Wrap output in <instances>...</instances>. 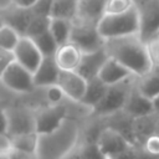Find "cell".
Instances as JSON below:
<instances>
[{"instance_id":"6da1fadb","label":"cell","mask_w":159,"mask_h":159,"mask_svg":"<svg viewBox=\"0 0 159 159\" xmlns=\"http://www.w3.org/2000/svg\"><path fill=\"white\" fill-rule=\"evenodd\" d=\"M103 47L108 57L123 65L137 78L144 76L152 70L148 46L138 35L104 40Z\"/></svg>"},{"instance_id":"7a4b0ae2","label":"cell","mask_w":159,"mask_h":159,"mask_svg":"<svg viewBox=\"0 0 159 159\" xmlns=\"http://www.w3.org/2000/svg\"><path fill=\"white\" fill-rule=\"evenodd\" d=\"M82 134V125L73 116L68 117L55 130L39 134L37 159H62L72 152L80 143Z\"/></svg>"},{"instance_id":"3957f363","label":"cell","mask_w":159,"mask_h":159,"mask_svg":"<svg viewBox=\"0 0 159 159\" xmlns=\"http://www.w3.org/2000/svg\"><path fill=\"white\" fill-rule=\"evenodd\" d=\"M135 83H137V77L130 76L119 83L108 86L102 101L91 111L89 116L93 118L102 119L117 112H120Z\"/></svg>"},{"instance_id":"277c9868","label":"cell","mask_w":159,"mask_h":159,"mask_svg":"<svg viewBox=\"0 0 159 159\" xmlns=\"http://www.w3.org/2000/svg\"><path fill=\"white\" fill-rule=\"evenodd\" d=\"M97 30L104 40L138 35L139 22L137 9L133 7L132 10L118 15H103L97 24Z\"/></svg>"},{"instance_id":"5b68a950","label":"cell","mask_w":159,"mask_h":159,"mask_svg":"<svg viewBox=\"0 0 159 159\" xmlns=\"http://www.w3.org/2000/svg\"><path fill=\"white\" fill-rule=\"evenodd\" d=\"M138 12V36L144 43L159 39V0H135Z\"/></svg>"},{"instance_id":"8992f818","label":"cell","mask_w":159,"mask_h":159,"mask_svg":"<svg viewBox=\"0 0 159 159\" xmlns=\"http://www.w3.org/2000/svg\"><path fill=\"white\" fill-rule=\"evenodd\" d=\"M6 137L11 138L20 134L36 133L35 109L27 106L6 107Z\"/></svg>"},{"instance_id":"52a82bcc","label":"cell","mask_w":159,"mask_h":159,"mask_svg":"<svg viewBox=\"0 0 159 159\" xmlns=\"http://www.w3.org/2000/svg\"><path fill=\"white\" fill-rule=\"evenodd\" d=\"M70 42L75 43L82 51V53L93 52L103 48L104 46V39L99 35L97 25L82 22L78 20L72 21Z\"/></svg>"},{"instance_id":"ba28073f","label":"cell","mask_w":159,"mask_h":159,"mask_svg":"<svg viewBox=\"0 0 159 159\" xmlns=\"http://www.w3.org/2000/svg\"><path fill=\"white\" fill-rule=\"evenodd\" d=\"M72 114L70 113V108L67 104L61 103L56 106H45L35 109V123H36V133L37 134H46L56 128H58L68 117Z\"/></svg>"},{"instance_id":"9c48e42d","label":"cell","mask_w":159,"mask_h":159,"mask_svg":"<svg viewBox=\"0 0 159 159\" xmlns=\"http://www.w3.org/2000/svg\"><path fill=\"white\" fill-rule=\"evenodd\" d=\"M0 83L9 91L19 94H27L36 89L32 73L20 66L17 62H12L7 67V70L0 77Z\"/></svg>"},{"instance_id":"30bf717a","label":"cell","mask_w":159,"mask_h":159,"mask_svg":"<svg viewBox=\"0 0 159 159\" xmlns=\"http://www.w3.org/2000/svg\"><path fill=\"white\" fill-rule=\"evenodd\" d=\"M96 142L104 159H113L116 155L128 149L129 147H134L119 132L104 124L101 128Z\"/></svg>"},{"instance_id":"8fae6325","label":"cell","mask_w":159,"mask_h":159,"mask_svg":"<svg viewBox=\"0 0 159 159\" xmlns=\"http://www.w3.org/2000/svg\"><path fill=\"white\" fill-rule=\"evenodd\" d=\"M12 53L15 57V62H17L20 66H22L31 73L35 72L42 60V55L37 50L34 41L25 36H21Z\"/></svg>"},{"instance_id":"7c38bea8","label":"cell","mask_w":159,"mask_h":159,"mask_svg":"<svg viewBox=\"0 0 159 159\" xmlns=\"http://www.w3.org/2000/svg\"><path fill=\"white\" fill-rule=\"evenodd\" d=\"M57 84L61 87L63 91L66 98L71 101L72 103L80 104L84 91H86V84L87 81L82 78L76 71H62L60 70Z\"/></svg>"},{"instance_id":"4fadbf2b","label":"cell","mask_w":159,"mask_h":159,"mask_svg":"<svg viewBox=\"0 0 159 159\" xmlns=\"http://www.w3.org/2000/svg\"><path fill=\"white\" fill-rule=\"evenodd\" d=\"M108 55L103 48H99L97 51L93 52H86L82 53L81 61L77 66V68L75 70L82 78H84L86 81H89L92 78H96L102 68V66L104 65V62L107 61Z\"/></svg>"},{"instance_id":"5bb4252c","label":"cell","mask_w":159,"mask_h":159,"mask_svg":"<svg viewBox=\"0 0 159 159\" xmlns=\"http://www.w3.org/2000/svg\"><path fill=\"white\" fill-rule=\"evenodd\" d=\"M122 111L127 116H129L132 119H138V118H143V117L154 114L152 99L145 97L144 94H142L138 91L137 86H134L133 89L130 91Z\"/></svg>"},{"instance_id":"9a60e30c","label":"cell","mask_w":159,"mask_h":159,"mask_svg":"<svg viewBox=\"0 0 159 159\" xmlns=\"http://www.w3.org/2000/svg\"><path fill=\"white\" fill-rule=\"evenodd\" d=\"M32 15L31 9H22L11 4L0 9V16L4 24L12 27L16 32H19L20 36H24Z\"/></svg>"},{"instance_id":"2e32d148","label":"cell","mask_w":159,"mask_h":159,"mask_svg":"<svg viewBox=\"0 0 159 159\" xmlns=\"http://www.w3.org/2000/svg\"><path fill=\"white\" fill-rule=\"evenodd\" d=\"M60 75V68L55 62L53 57H42L40 65L32 73L35 88H46L56 84Z\"/></svg>"},{"instance_id":"e0dca14e","label":"cell","mask_w":159,"mask_h":159,"mask_svg":"<svg viewBox=\"0 0 159 159\" xmlns=\"http://www.w3.org/2000/svg\"><path fill=\"white\" fill-rule=\"evenodd\" d=\"M82 51L72 42H66L57 47L53 56L56 65L62 71H75L81 61Z\"/></svg>"},{"instance_id":"ac0fdd59","label":"cell","mask_w":159,"mask_h":159,"mask_svg":"<svg viewBox=\"0 0 159 159\" xmlns=\"http://www.w3.org/2000/svg\"><path fill=\"white\" fill-rule=\"evenodd\" d=\"M130 76H134V75H132V72L128 68H125L123 65H120L116 60L108 57L107 61L104 62V65L102 66L97 77L106 86H112V84L124 81L125 78H128Z\"/></svg>"},{"instance_id":"d6986e66","label":"cell","mask_w":159,"mask_h":159,"mask_svg":"<svg viewBox=\"0 0 159 159\" xmlns=\"http://www.w3.org/2000/svg\"><path fill=\"white\" fill-rule=\"evenodd\" d=\"M106 0H78L77 15L75 20L97 25L103 16Z\"/></svg>"},{"instance_id":"ffe728a7","label":"cell","mask_w":159,"mask_h":159,"mask_svg":"<svg viewBox=\"0 0 159 159\" xmlns=\"http://www.w3.org/2000/svg\"><path fill=\"white\" fill-rule=\"evenodd\" d=\"M107 87L108 86H106L98 77L87 81L86 91L80 102V106H82L91 113V111L102 101V98L107 91Z\"/></svg>"},{"instance_id":"44dd1931","label":"cell","mask_w":159,"mask_h":159,"mask_svg":"<svg viewBox=\"0 0 159 159\" xmlns=\"http://www.w3.org/2000/svg\"><path fill=\"white\" fill-rule=\"evenodd\" d=\"M137 88L145 97L153 99L159 94V70L153 68L144 76L137 78Z\"/></svg>"},{"instance_id":"7402d4cb","label":"cell","mask_w":159,"mask_h":159,"mask_svg":"<svg viewBox=\"0 0 159 159\" xmlns=\"http://www.w3.org/2000/svg\"><path fill=\"white\" fill-rule=\"evenodd\" d=\"M77 5L78 0H53L50 17L73 21L77 15Z\"/></svg>"},{"instance_id":"603a6c76","label":"cell","mask_w":159,"mask_h":159,"mask_svg":"<svg viewBox=\"0 0 159 159\" xmlns=\"http://www.w3.org/2000/svg\"><path fill=\"white\" fill-rule=\"evenodd\" d=\"M72 29V21L65 20V19H53L50 17V27L48 32L55 39L56 43L63 45L70 41V34Z\"/></svg>"},{"instance_id":"cb8c5ba5","label":"cell","mask_w":159,"mask_h":159,"mask_svg":"<svg viewBox=\"0 0 159 159\" xmlns=\"http://www.w3.org/2000/svg\"><path fill=\"white\" fill-rule=\"evenodd\" d=\"M9 142H10V148L11 149H16V150H20V152L36 154L39 134L37 133L20 134V135H15V137L9 138Z\"/></svg>"},{"instance_id":"d4e9b609","label":"cell","mask_w":159,"mask_h":159,"mask_svg":"<svg viewBox=\"0 0 159 159\" xmlns=\"http://www.w3.org/2000/svg\"><path fill=\"white\" fill-rule=\"evenodd\" d=\"M48 27H50V17L48 16L32 15V17H31V20H30V22L26 27V31H25L24 36L32 40V39L47 32Z\"/></svg>"},{"instance_id":"484cf974","label":"cell","mask_w":159,"mask_h":159,"mask_svg":"<svg viewBox=\"0 0 159 159\" xmlns=\"http://www.w3.org/2000/svg\"><path fill=\"white\" fill-rule=\"evenodd\" d=\"M34 43L36 45L37 50L40 51V53L42 55V57H53L58 45L56 43L55 39L52 37V35L47 31L35 39H32Z\"/></svg>"},{"instance_id":"4316f807","label":"cell","mask_w":159,"mask_h":159,"mask_svg":"<svg viewBox=\"0 0 159 159\" xmlns=\"http://www.w3.org/2000/svg\"><path fill=\"white\" fill-rule=\"evenodd\" d=\"M20 39L21 36L12 27L5 24L0 27V47L1 48L7 50V51H14Z\"/></svg>"},{"instance_id":"83f0119b","label":"cell","mask_w":159,"mask_h":159,"mask_svg":"<svg viewBox=\"0 0 159 159\" xmlns=\"http://www.w3.org/2000/svg\"><path fill=\"white\" fill-rule=\"evenodd\" d=\"M135 7V0H106L103 15L124 14Z\"/></svg>"},{"instance_id":"f1b7e54d","label":"cell","mask_w":159,"mask_h":159,"mask_svg":"<svg viewBox=\"0 0 159 159\" xmlns=\"http://www.w3.org/2000/svg\"><path fill=\"white\" fill-rule=\"evenodd\" d=\"M78 152L81 159H104L96 140H80Z\"/></svg>"},{"instance_id":"f546056e","label":"cell","mask_w":159,"mask_h":159,"mask_svg":"<svg viewBox=\"0 0 159 159\" xmlns=\"http://www.w3.org/2000/svg\"><path fill=\"white\" fill-rule=\"evenodd\" d=\"M45 92V99L47 106H56V104H61L63 103L67 98L63 93V91L61 89V87L56 83L52 86H48L46 88H42Z\"/></svg>"},{"instance_id":"4dcf8cb0","label":"cell","mask_w":159,"mask_h":159,"mask_svg":"<svg viewBox=\"0 0 159 159\" xmlns=\"http://www.w3.org/2000/svg\"><path fill=\"white\" fill-rule=\"evenodd\" d=\"M139 147H142L148 154H150L153 157L159 155V134L153 132L150 135H148L144 139V142Z\"/></svg>"},{"instance_id":"1f68e13d","label":"cell","mask_w":159,"mask_h":159,"mask_svg":"<svg viewBox=\"0 0 159 159\" xmlns=\"http://www.w3.org/2000/svg\"><path fill=\"white\" fill-rule=\"evenodd\" d=\"M52 1L53 0H37V2L31 7L32 14L39 15V16H48L50 17Z\"/></svg>"},{"instance_id":"d6a6232c","label":"cell","mask_w":159,"mask_h":159,"mask_svg":"<svg viewBox=\"0 0 159 159\" xmlns=\"http://www.w3.org/2000/svg\"><path fill=\"white\" fill-rule=\"evenodd\" d=\"M148 52L152 61V67L159 70V39H155L147 43Z\"/></svg>"},{"instance_id":"836d02e7","label":"cell","mask_w":159,"mask_h":159,"mask_svg":"<svg viewBox=\"0 0 159 159\" xmlns=\"http://www.w3.org/2000/svg\"><path fill=\"white\" fill-rule=\"evenodd\" d=\"M15 62V57L12 51H7L0 47V77L2 76V73L7 70V67Z\"/></svg>"},{"instance_id":"e575fe53","label":"cell","mask_w":159,"mask_h":159,"mask_svg":"<svg viewBox=\"0 0 159 159\" xmlns=\"http://www.w3.org/2000/svg\"><path fill=\"white\" fill-rule=\"evenodd\" d=\"M7 154H9V158H10V159H37L36 154H34V153L20 152V150L11 149V148H9Z\"/></svg>"},{"instance_id":"d590c367","label":"cell","mask_w":159,"mask_h":159,"mask_svg":"<svg viewBox=\"0 0 159 159\" xmlns=\"http://www.w3.org/2000/svg\"><path fill=\"white\" fill-rule=\"evenodd\" d=\"M6 107L7 104L0 98V134L6 135Z\"/></svg>"},{"instance_id":"8d00e7d4","label":"cell","mask_w":159,"mask_h":159,"mask_svg":"<svg viewBox=\"0 0 159 159\" xmlns=\"http://www.w3.org/2000/svg\"><path fill=\"white\" fill-rule=\"evenodd\" d=\"M9 2L11 5H15L17 7H22V9H31L37 0H9Z\"/></svg>"},{"instance_id":"74e56055","label":"cell","mask_w":159,"mask_h":159,"mask_svg":"<svg viewBox=\"0 0 159 159\" xmlns=\"http://www.w3.org/2000/svg\"><path fill=\"white\" fill-rule=\"evenodd\" d=\"M113 159H135V147H129L128 149L116 155Z\"/></svg>"},{"instance_id":"f35d334b","label":"cell","mask_w":159,"mask_h":159,"mask_svg":"<svg viewBox=\"0 0 159 159\" xmlns=\"http://www.w3.org/2000/svg\"><path fill=\"white\" fill-rule=\"evenodd\" d=\"M135 159H154V157L148 154L142 147L135 145Z\"/></svg>"},{"instance_id":"ab89813d","label":"cell","mask_w":159,"mask_h":159,"mask_svg":"<svg viewBox=\"0 0 159 159\" xmlns=\"http://www.w3.org/2000/svg\"><path fill=\"white\" fill-rule=\"evenodd\" d=\"M62 159H81V157H80V152H78V145H77L72 152H70L67 155H65Z\"/></svg>"},{"instance_id":"60d3db41","label":"cell","mask_w":159,"mask_h":159,"mask_svg":"<svg viewBox=\"0 0 159 159\" xmlns=\"http://www.w3.org/2000/svg\"><path fill=\"white\" fill-rule=\"evenodd\" d=\"M152 103H153V109H154V114H157L159 117V94L157 97H154L152 99Z\"/></svg>"},{"instance_id":"b9f144b4","label":"cell","mask_w":159,"mask_h":159,"mask_svg":"<svg viewBox=\"0 0 159 159\" xmlns=\"http://www.w3.org/2000/svg\"><path fill=\"white\" fill-rule=\"evenodd\" d=\"M0 159H10L9 154H7V150L6 152H0Z\"/></svg>"},{"instance_id":"7bdbcfd3","label":"cell","mask_w":159,"mask_h":159,"mask_svg":"<svg viewBox=\"0 0 159 159\" xmlns=\"http://www.w3.org/2000/svg\"><path fill=\"white\" fill-rule=\"evenodd\" d=\"M4 25V21H2V19H1V16H0V27Z\"/></svg>"},{"instance_id":"ee69618b","label":"cell","mask_w":159,"mask_h":159,"mask_svg":"<svg viewBox=\"0 0 159 159\" xmlns=\"http://www.w3.org/2000/svg\"><path fill=\"white\" fill-rule=\"evenodd\" d=\"M154 159H159V155H157V157H154Z\"/></svg>"}]
</instances>
